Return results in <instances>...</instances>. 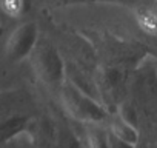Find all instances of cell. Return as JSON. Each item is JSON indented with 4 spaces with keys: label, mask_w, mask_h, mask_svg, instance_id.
<instances>
[{
    "label": "cell",
    "mask_w": 157,
    "mask_h": 148,
    "mask_svg": "<svg viewBox=\"0 0 157 148\" xmlns=\"http://www.w3.org/2000/svg\"><path fill=\"white\" fill-rule=\"evenodd\" d=\"M136 20L139 23V28L151 36L157 34V14L152 10L148 8H139L136 11Z\"/></svg>",
    "instance_id": "1"
},
{
    "label": "cell",
    "mask_w": 157,
    "mask_h": 148,
    "mask_svg": "<svg viewBox=\"0 0 157 148\" xmlns=\"http://www.w3.org/2000/svg\"><path fill=\"white\" fill-rule=\"evenodd\" d=\"M22 0H2V10L8 16H19L22 11Z\"/></svg>",
    "instance_id": "2"
}]
</instances>
